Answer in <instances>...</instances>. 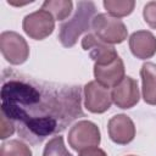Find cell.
Here are the masks:
<instances>
[{"label": "cell", "instance_id": "cell-20", "mask_svg": "<svg viewBox=\"0 0 156 156\" xmlns=\"http://www.w3.org/2000/svg\"><path fill=\"white\" fill-rule=\"evenodd\" d=\"M128 156H134V155H128Z\"/></svg>", "mask_w": 156, "mask_h": 156}, {"label": "cell", "instance_id": "cell-13", "mask_svg": "<svg viewBox=\"0 0 156 156\" xmlns=\"http://www.w3.org/2000/svg\"><path fill=\"white\" fill-rule=\"evenodd\" d=\"M73 4L71 0H48L43 4L41 9L50 12L55 20L62 21L69 16Z\"/></svg>", "mask_w": 156, "mask_h": 156}, {"label": "cell", "instance_id": "cell-18", "mask_svg": "<svg viewBox=\"0 0 156 156\" xmlns=\"http://www.w3.org/2000/svg\"><path fill=\"white\" fill-rule=\"evenodd\" d=\"M15 132V126L11 119H9L5 115L1 113V130H0V138L6 139L7 136L12 135Z\"/></svg>", "mask_w": 156, "mask_h": 156}, {"label": "cell", "instance_id": "cell-6", "mask_svg": "<svg viewBox=\"0 0 156 156\" xmlns=\"http://www.w3.org/2000/svg\"><path fill=\"white\" fill-rule=\"evenodd\" d=\"M82 46L84 50L89 51V55L95 61V65L105 66L112 63L118 57L115 48L111 44L100 40L95 34H87L82 39Z\"/></svg>", "mask_w": 156, "mask_h": 156}, {"label": "cell", "instance_id": "cell-12", "mask_svg": "<svg viewBox=\"0 0 156 156\" xmlns=\"http://www.w3.org/2000/svg\"><path fill=\"white\" fill-rule=\"evenodd\" d=\"M140 76L143 80V98L149 105H156V65L146 62L141 66Z\"/></svg>", "mask_w": 156, "mask_h": 156}, {"label": "cell", "instance_id": "cell-9", "mask_svg": "<svg viewBox=\"0 0 156 156\" xmlns=\"http://www.w3.org/2000/svg\"><path fill=\"white\" fill-rule=\"evenodd\" d=\"M108 135L116 144H128L135 136V127L133 121L126 115L113 116L107 124Z\"/></svg>", "mask_w": 156, "mask_h": 156}, {"label": "cell", "instance_id": "cell-3", "mask_svg": "<svg viewBox=\"0 0 156 156\" xmlns=\"http://www.w3.org/2000/svg\"><path fill=\"white\" fill-rule=\"evenodd\" d=\"M68 144L76 151L96 147L100 144V130L90 121H79L68 132Z\"/></svg>", "mask_w": 156, "mask_h": 156}, {"label": "cell", "instance_id": "cell-4", "mask_svg": "<svg viewBox=\"0 0 156 156\" xmlns=\"http://www.w3.org/2000/svg\"><path fill=\"white\" fill-rule=\"evenodd\" d=\"M0 50L12 65L23 63L29 56V46L24 38L16 32H4L0 35Z\"/></svg>", "mask_w": 156, "mask_h": 156}, {"label": "cell", "instance_id": "cell-10", "mask_svg": "<svg viewBox=\"0 0 156 156\" xmlns=\"http://www.w3.org/2000/svg\"><path fill=\"white\" fill-rule=\"evenodd\" d=\"M94 76L96 78V82L101 84L105 88L116 87L119 84L124 78V65L123 61L119 58V56L108 65L101 66L95 65L94 66Z\"/></svg>", "mask_w": 156, "mask_h": 156}, {"label": "cell", "instance_id": "cell-2", "mask_svg": "<svg viewBox=\"0 0 156 156\" xmlns=\"http://www.w3.org/2000/svg\"><path fill=\"white\" fill-rule=\"evenodd\" d=\"M91 27L95 35L107 44H119L127 39L128 30L124 23L107 13H99L93 18Z\"/></svg>", "mask_w": 156, "mask_h": 156}, {"label": "cell", "instance_id": "cell-17", "mask_svg": "<svg viewBox=\"0 0 156 156\" xmlns=\"http://www.w3.org/2000/svg\"><path fill=\"white\" fill-rule=\"evenodd\" d=\"M143 16L151 28H156V1H150L144 6Z\"/></svg>", "mask_w": 156, "mask_h": 156}, {"label": "cell", "instance_id": "cell-1", "mask_svg": "<svg viewBox=\"0 0 156 156\" xmlns=\"http://www.w3.org/2000/svg\"><path fill=\"white\" fill-rule=\"evenodd\" d=\"M96 7L91 1H79L74 16L67 22L62 23L60 27L58 39L61 44L66 48L73 46L79 35L90 29V22L95 17Z\"/></svg>", "mask_w": 156, "mask_h": 156}, {"label": "cell", "instance_id": "cell-19", "mask_svg": "<svg viewBox=\"0 0 156 156\" xmlns=\"http://www.w3.org/2000/svg\"><path fill=\"white\" fill-rule=\"evenodd\" d=\"M78 156H107L106 152L99 147H90V149H85L83 151H79Z\"/></svg>", "mask_w": 156, "mask_h": 156}, {"label": "cell", "instance_id": "cell-14", "mask_svg": "<svg viewBox=\"0 0 156 156\" xmlns=\"http://www.w3.org/2000/svg\"><path fill=\"white\" fill-rule=\"evenodd\" d=\"M135 2L133 0H105L104 7L112 17H124L129 15L134 9Z\"/></svg>", "mask_w": 156, "mask_h": 156}, {"label": "cell", "instance_id": "cell-15", "mask_svg": "<svg viewBox=\"0 0 156 156\" xmlns=\"http://www.w3.org/2000/svg\"><path fill=\"white\" fill-rule=\"evenodd\" d=\"M0 156H32V151L24 143L10 140L1 145Z\"/></svg>", "mask_w": 156, "mask_h": 156}, {"label": "cell", "instance_id": "cell-5", "mask_svg": "<svg viewBox=\"0 0 156 156\" xmlns=\"http://www.w3.org/2000/svg\"><path fill=\"white\" fill-rule=\"evenodd\" d=\"M55 28V18L45 10H38L27 15L23 20V30L32 39L41 40L49 37Z\"/></svg>", "mask_w": 156, "mask_h": 156}, {"label": "cell", "instance_id": "cell-11", "mask_svg": "<svg viewBox=\"0 0 156 156\" xmlns=\"http://www.w3.org/2000/svg\"><path fill=\"white\" fill-rule=\"evenodd\" d=\"M129 48L135 57L141 60L150 58L156 52V38L147 30L134 32L129 38Z\"/></svg>", "mask_w": 156, "mask_h": 156}, {"label": "cell", "instance_id": "cell-7", "mask_svg": "<svg viewBox=\"0 0 156 156\" xmlns=\"http://www.w3.org/2000/svg\"><path fill=\"white\" fill-rule=\"evenodd\" d=\"M85 108L93 113H102L111 106L112 98L107 88L102 87L98 82H89L84 87Z\"/></svg>", "mask_w": 156, "mask_h": 156}, {"label": "cell", "instance_id": "cell-16", "mask_svg": "<svg viewBox=\"0 0 156 156\" xmlns=\"http://www.w3.org/2000/svg\"><path fill=\"white\" fill-rule=\"evenodd\" d=\"M43 156H72L63 144L62 136H55L48 141Z\"/></svg>", "mask_w": 156, "mask_h": 156}, {"label": "cell", "instance_id": "cell-8", "mask_svg": "<svg viewBox=\"0 0 156 156\" xmlns=\"http://www.w3.org/2000/svg\"><path fill=\"white\" fill-rule=\"evenodd\" d=\"M112 101L121 108H130L139 101L138 82L132 77H124L123 80L117 84L111 93Z\"/></svg>", "mask_w": 156, "mask_h": 156}]
</instances>
